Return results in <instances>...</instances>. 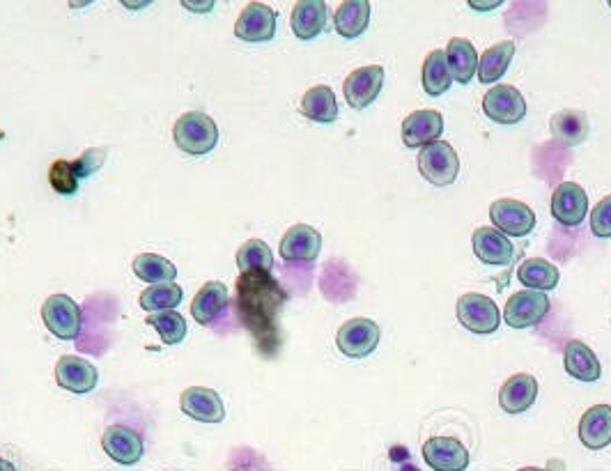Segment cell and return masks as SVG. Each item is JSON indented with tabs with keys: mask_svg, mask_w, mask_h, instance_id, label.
Here are the masks:
<instances>
[{
	"mask_svg": "<svg viewBox=\"0 0 611 471\" xmlns=\"http://www.w3.org/2000/svg\"><path fill=\"white\" fill-rule=\"evenodd\" d=\"M421 453L432 471H464L469 467V449L455 437H430Z\"/></svg>",
	"mask_w": 611,
	"mask_h": 471,
	"instance_id": "30bf717a",
	"label": "cell"
},
{
	"mask_svg": "<svg viewBox=\"0 0 611 471\" xmlns=\"http://www.w3.org/2000/svg\"><path fill=\"white\" fill-rule=\"evenodd\" d=\"M446 60L451 76L458 83H462V86H467L478 72V53L467 37H453V40L448 42Z\"/></svg>",
	"mask_w": 611,
	"mask_h": 471,
	"instance_id": "484cf974",
	"label": "cell"
},
{
	"mask_svg": "<svg viewBox=\"0 0 611 471\" xmlns=\"http://www.w3.org/2000/svg\"><path fill=\"white\" fill-rule=\"evenodd\" d=\"M150 327L157 329L164 345H180L187 338V320L177 311H161L152 313L148 318Z\"/></svg>",
	"mask_w": 611,
	"mask_h": 471,
	"instance_id": "e575fe53",
	"label": "cell"
},
{
	"mask_svg": "<svg viewBox=\"0 0 611 471\" xmlns=\"http://www.w3.org/2000/svg\"><path fill=\"white\" fill-rule=\"evenodd\" d=\"M538 398V380L533 375H513L499 391V405L506 414L517 416L533 407Z\"/></svg>",
	"mask_w": 611,
	"mask_h": 471,
	"instance_id": "44dd1931",
	"label": "cell"
},
{
	"mask_svg": "<svg viewBox=\"0 0 611 471\" xmlns=\"http://www.w3.org/2000/svg\"><path fill=\"white\" fill-rule=\"evenodd\" d=\"M290 26L299 40H315L327 26V5L322 0H301L292 10Z\"/></svg>",
	"mask_w": 611,
	"mask_h": 471,
	"instance_id": "7402d4cb",
	"label": "cell"
},
{
	"mask_svg": "<svg viewBox=\"0 0 611 471\" xmlns=\"http://www.w3.org/2000/svg\"><path fill=\"white\" fill-rule=\"evenodd\" d=\"M554 141L563 148H577L589 138V118L582 111H561L549 120Z\"/></svg>",
	"mask_w": 611,
	"mask_h": 471,
	"instance_id": "603a6c76",
	"label": "cell"
},
{
	"mask_svg": "<svg viewBox=\"0 0 611 471\" xmlns=\"http://www.w3.org/2000/svg\"><path fill=\"white\" fill-rule=\"evenodd\" d=\"M285 292L272 272L253 269L237 279V313L251 331L262 354H274L278 347V313L285 304Z\"/></svg>",
	"mask_w": 611,
	"mask_h": 471,
	"instance_id": "6da1fadb",
	"label": "cell"
},
{
	"mask_svg": "<svg viewBox=\"0 0 611 471\" xmlns=\"http://www.w3.org/2000/svg\"><path fill=\"white\" fill-rule=\"evenodd\" d=\"M134 274L138 279L152 285L159 283H175L177 269L170 260L157 256V253H141L134 258Z\"/></svg>",
	"mask_w": 611,
	"mask_h": 471,
	"instance_id": "1f68e13d",
	"label": "cell"
},
{
	"mask_svg": "<svg viewBox=\"0 0 611 471\" xmlns=\"http://www.w3.org/2000/svg\"><path fill=\"white\" fill-rule=\"evenodd\" d=\"M549 311V297L545 292L536 290H522L515 292L513 297L506 301L504 320L508 327L513 329H529L545 318Z\"/></svg>",
	"mask_w": 611,
	"mask_h": 471,
	"instance_id": "9c48e42d",
	"label": "cell"
},
{
	"mask_svg": "<svg viewBox=\"0 0 611 471\" xmlns=\"http://www.w3.org/2000/svg\"><path fill=\"white\" fill-rule=\"evenodd\" d=\"M589 214V196L577 182H563L552 193V216L561 226L575 228Z\"/></svg>",
	"mask_w": 611,
	"mask_h": 471,
	"instance_id": "7c38bea8",
	"label": "cell"
},
{
	"mask_svg": "<svg viewBox=\"0 0 611 471\" xmlns=\"http://www.w3.org/2000/svg\"><path fill=\"white\" fill-rule=\"evenodd\" d=\"M520 471H547V469H540V467H524Z\"/></svg>",
	"mask_w": 611,
	"mask_h": 471,
	"instance_id": "b9f144b4",
	"label": "cell"
},
{
	"mask_svg": "<svg viewBox=\"0 0 611 471\" xmlns=\"http://www.w3.org/2000/svg\"><path fill=\"white\" fill-rule=\"evenodd\" d=\"M278 251L288 262H313L322 251V235L313 226L297 223L283 235Z\"/></svg>",
	"mask_w": 611,
	"mask_h": 471,
	"instance_id": "ac0fdd59",
	"label": "cell"
},
{
	"mask_svg": "<svg viewBox=\"0 0 611 471\" xmlns=\"http://www.w3.org/2000/svg\"><path fill=\"white\" fill-rule=\"evenodd\" d=\"M483 113L497 125H515L527 115V102L513 86H492L483 97Z\"/></svg>",
	"mask_w": 611,
	"mask_h": 471,
	"instance_id": "ba28073f",
	"label": "cell"
},
{
	"mask_svg": "<svg viewBox=\"0 0 611 471\" xmlns=\"http://www.w3.org/2000/svg\"><path fill=\"white\" fill-rule=\"evenodd\" d=\"M237 267L242 272H253V269H265L272 272L274 269V253L262 239H249L239 246L237 251Z\"/></svg>",
	"mask_w": 611,
	"mask_h": 471,
	"instance_id": "836d02e7",
	"label": "cell"
},
{
	"mask_svg": "<svg viewBox=\"0 0 611 471\" xmlns=\"http://www.w3.org/2000/svg\"><path fill=\"white\" fill-rule=\"evenodd\" d=\"M42 320L60 341H76L81 334V306L69 295H51L46 299Z\"/></svg>",
	"mask_w": 611,
	"mask_h": 471,
	"instance_id": "277c9868",
	"label": "cell"
},
{
	"mask_svg": "<svg viewBox=\"0 0 611 471\" xmlns=\"http://www.w3.org/2000/svg\"><path fill=\"white\" fill-rule=\"evenodd\" d=\"M579 442L591 451H602L611 444V405H595L579 419Z\"/></svg>",
	"mask_w": 611,
	"mask_h": 471,
	"instance_id": "ffe728a7",
	"label": "cell"
},
{
	"mask_svg": "<svg viewBox=\"0 0 611 471\" xmlns=\"http://www.w3.org/2000/svg\"><path fill=\"white\" fill-rule=\"evenodd\" d=\"M104 453L118 465H136L145 453V442L134 428L108 426L102 435Z\"/></svg>",
	"mask_w": 611,
	"mask_h": 471,
	"instance_id": "4fadbf2b",
	"label": "cell"
},
{
	"mask_svg": "<svg viewBox=\"0 0 611 471\" xmlns=\"http://www.w3.org/2000/svg\"><path fill=\"white\" fill-rule=\"evenodd\" d=\"M370 23V3L366 0H347L340 3L334 14V26L336 33L345 40H354V37L363 35V30Z\"/></svg>",
	"mask_w": 611,
	"mask_h": 471,
	"instance_id": "4316f807",
	"label": "cell"
},
{
	"mask_svg": "<svg viewBox=\"0 0 611 471\" xmlns=\"http://www.w3.org/2000/svg\"><path fill=\"white\" fill-rule=\"evenodd\" d=\"M228 306V288L221 281H207L203 288L198 290V295L193 297L191 304V315L198 324H212L223 308Z\"/></svg>",
	"mask_w": 611,
	"mask_h": 471,
	"instance_id": "cb8c5ba5",
	"label": "cell"
},
{
	"mask_svg": "<svg viewBox=\"0 0 611 471\" xmlns=\"http://www.w3.org/2000/svg\"><path fill=\"white\" fill-rule=\"evenodd\" d=\"M79 173H76L74 161L60 159L56 164H51L49 168V182L51 187L56 189L60 196H74L79 191Z\"/></svg>",
	"mask_w": 611,
	"mask_h": 471,
	"instance_id": "d590c367",
	"label": "cell"
},
{
	"mask_svg": "<svg viewBox=\"0 0 611 471\" xmlns=\"http://www.w3.org/2000/svg\"><path fill=\"white\" fill-rule=\"evenodd\" d=\"M56 382L58 386H63V389L76 393V396H83V393H90L95 389L99 382V373L88 359L76 357V354H65L56 364Z\"/></svg>",
	"mask_w": 611,
	"mask_h": 471,
	"instance_id": "e0dca14e",
	"label": "cell"
},
{
	"mask_svg": "<svg viewBox=\"0 0 611 471\" xmlns=\"http://www.w3.org/2000/svg\"><path fill=\"white\" fill-rule=\"evenodd\" d=\"M591 233L595 237H611V196H605L591 212Z\"/></svg>",
	"mask_w": 611,
	"mask_h": 471,
	"instance_id": "8d00e7d4",
	"label": "cell"
},
{
	"mask_svg": "<svg viewBox=\"0 0 611 471\" xmlns=\"http://www.w3.org/2000/svg\"><path fill=\"white\" fill-rule=\"evenodd\" d=\"M458 320L471 334H494L501 324V311L490 297L467 292L458 299Z\"/></svg>",
	"mask_w": 611,
	"mask_h": 471,
	"instance_id": "8992f818",
	"label": "cell"
},
{
	"mask_svg": "<svg viewBox=\"0 0 611 471\" xmlns=\"http://www.w3.org/2000/svg\"><path fill=\"white\" fill-rule=\"evenodd\" d=\"M444 134V115L439 111H414L402 122V143L407 148H425V145L439 141Z\"/></svg>",
	"mask_w": 611,
	"mask_h": 471,
	"instance_id": "9a60e30c",
	"label": "cell"
},
{
	"mask_svg": "<svg viewBox=\"0 0 611 471\" xmlns=\"http://www.w3.org/2000/svg\"><path fill=\"white\" fill-rule=\"evenodd\" d=\"M0 471H17V467L12 465L10 460H5V458H0Z\"/></svg>",
	"mask_w": 611,
	"mask_h": 471,
	"instance_id": "60d3db41",
	"label": "cell"
},
{
	"mask_svg": "<svg viewBox=\"0 0 611 471\" xmlns=\"http://www.w3.org/2000/svg\"><path fill=\"white\" fill-rule=\"evenodd\" d=\"M490 219L494 228L506 237H527L536 228V214L531 207L513 198L494 200L490 205Z\"/></svg>",
	"mask_w": 611,
	"mask_h": 471,
	"instance_id": "52a82bcc",
	"label": "cell"
},
{
	"mask_svg": "<svg viewBox=\"0 0 611 471\" xmlns=\"http://www.w3.org/2000/svg\"><path fill=\"white\" fill-rule=\"evenodd\" d=\"M278 14L272 7L262 3H251L244 7L235 23V35L242 42H269L276 35Z\"/></svg>",
	"mask_w": 611,
	"mask_h": 471,
	"instance_id": "5bb4252c",
	"label": "cell"
},
{
	"mask_svg": "<svg viewBox=\"0 0 611 471\" xmlns=\"http://www.w3.org/2000/svg\"><path fill=\"white\" fill-rule=\"evenodd\" d=\"M184 7H187V10H198V12H210L212 7H214V3H182Z\"/></svg>",
	"mask_w": 611,
	"mask_h": 471,
	"instance_id": "f35d334b",
	"label": "cell"
},
{
	"mask_svg": "<svg viewBox=\"0 0 611 471\" xmlns=\"http://www.w3.org/2000/svg\"><path fill=\"white\" fill-rule=\"evenodd\" d=\"M173 138L182 152L191 154V157H203V154H210L216 148V143H219V127H216L210 115L189 111L175 122Z\"/></svg>",
	"mask_w": 611,
	"mask_h": 471,
	"instance_id": "7a4b0ae2",
	"label": "cell"
},
{
	"mask_svg": "<svg viewBox=\"0 0 611 471\" xmlns=\"http://www.w3.org/2000/svg\"><path fill=\"white\" fill-rule=\"evenodd\" d=\"M609 7H611V0H609Z\"/></svg>",
	"mask_w": 611,
	"mask_h": 471,
	"instance_id": "7bdbcfd3",
	"label": "cell"
},
{
	"mask_svg": "<svg viewBox=\"0 0 611 471\" xmlns=\"http://www.w3.org/2000/svg\"><path fill=\"white\" fill-rule=\"evenodd\" d=\"M469 5L474 7V10H497L501 3H476V0H471Z\"/></svg>",
	"mask_w": 611,
	"mask_h": 471,
	"instance_id": "ab89813d",
	"label": "cell"
},
{
	"mask_svg": "<svg viewBox=\"0 0 611 471\" xmlns=\"http://www.w3.org/2000/svg\"><path fill=\"white\" fill-rule=\"evenodd\" d=\"M104 157H106V150L97 148V150H85L79 159L74 161L76 166V173H79V177H88L92 173H97L99 168L104 166Z\"/></svg>",
	"mask_w": 611,
	"mask_h": 471,
	"instance_id": "74e56055",
	"label": "cell"
},
{
	"mask_svg": "<svg viewBox=\"0 0 611 471\" xmlns=\"http://www.w3.org/2000/svg\"><path fill=\"white\" fill-rule=\"evenodd\" d=\"M184 292L177 283H159L152 288H145L141 295V308L145 313L175 311V306L182 304Z\"/></svg>",
	"mask_w": 611,
	"mask_h": 471,
	"instance_id": "d6a6232c",
	"label": "cell"
},
{
	"mask_svg": "<svg viewBox=\"0 0 611 471\" xmlns=\"http://www.w3.org/2000/svg\"><path fill=\"white\" fill-rule=\"evenodd\" d=\"M382 86H384V67L368 65L354 69V72L347 76L343 83V92L347 104L357 108V111H363V108L375 102L377 95L382 92Z\"/></svg>",
	"mask_w": 611,
	"mask_h": 471,
	"instance_id": "8fae6325",
	"label": "cell"
},
{
	"mask_svg": "<svg viewBox=\"0 0 611 471\" xmlns=\"http://www.w3.org/2000/svg\"><path fill=\"white\" fill-rule=\"evenodd\" d=\"M515 56V42H499L487 49L481 58H478V79L483 86H492V83L501 81V76L508 72L510 60Z\"/></svg>",
	"mask_w": 611,
	"mask_h": 471,
	"instance_id": "f1b7e54d",
	"label": "cell"
},
{
	"mask_svg": "<svg viewBox=\"0 0 611 471\" xmlns=\"http://www.w3.org/2000/svg\"><path fill=\"white\" fill-rule=\"evenodd\" d=\"M517 279H520L524 288L536 290V292H547V290H554L556 285H559L561 274L549 260L529 258L522 262L520 269H517Z\"/></svg>",
	"mask_w": 611,
	"mask_h": 471,
	"instance_id": "f546056e",
	"label": "cell"
},
{
	"mask_svg": "<svg viewBox=\"0 0 611 471\" xmlns=\"http://www.w3.org/2000/svg\"><path fill=\"white\" fill-rule=\"evenodd\" d=\"M180 407L189 419L200 423H221L226 419V407H223L221 396L212 389H205V386H189L187 391H182Z\"/></svg>",
	"mask_w": 611,
	"mask_h": 471,
	"instance_id": "2e32d148",
	"label": "cell"
},
{
	"mask_svg": "<svg viewBox=\"0 0 611 471\" xmlns=\"http://www.w3.org/2000/svg\"><path fill=\"white\" fill-rule=\"evenodd\" d=\"M471 244H474L476 258L483 262V265L490 267H504L510 265L515 258V246L510 239L499 233L497 228H478L474 237H471Z\"/></svg>",
	"mask_w": 611,
	"mask_h": 471,
	"instance_id": "d6986e66",
	"label": "cell"
},
{
	"mask_svg": "<svg viewBox=\"0 0 611 471\" xmlns=\"http://www.w3.org/2000/svg\"><path fill=\"white\" fill-rule=\"evenodd\" d=\"M419 171L435 187H448L458 180L460 159L451 143L435 141L419 152Z\"/></svg>",
	"mask_w": 611,
	"mask_h": 471,
	"instance_id": "3957f363",
	"label": "cell"
},
{
	"mask_svg": "<svg viewBox=\"0 0 611 471\" xmlns=\"http://www.w3.org/2000/svg\"><path fill=\"white\" fill-rule=\"evenodd\" d=\"M451 69H448L446 51L437 49L428 53L423 63V90L428 92L430 97H442L444 92L451 88Z\"/></svg>",
	"mask_w": 611,
	"mask_h": 471,
	"instance_id": "4dcf8cb0",
	"label": "cell"
},
{
	"mask_svg": "<svg viewBox=\"0 0 611 471\" xmlns=\"http://www.w3.org/2000/svg\"><path fill=\"white\" fill-rule=\"evenodd\" d=\"M563 364L570 377L579 382H595L600 380V361L589 345L582 341H570L563 350Z\"/></svg>",
	"mask_w": 611,
	"mask_h": 471,
	"instance_id": "d4e9b609",
	"label": "cell"
},
{
	"mask_svg": "<svg viewBox=\"0 0 611 471\" xmlns=\"http://www.w3.org/2000/svg\"><path fill=\"white\" fill-rule=\"evenodd\" d=\"M338 350L350 359H366L380 345V327L375 320L354 318L347 320L336 334Z\"/></svg>",
	"mask_w": 611,
	"mask_h": 471,
	"instance_id": "5b68a950",
	"label": "cell"
},
{
	"mask_svg": "<svg viewBox=\"0 0 611 471\" xmlns=\"http://www.w3.org/2000/svg\"><path fill=\"white\" fill-rule=\"evenodd\" d=\"M301 113L304 118L320 122V125H331L338 118V102L334 90L329 86H315L301 99Z\"/></svg>",
	"mask_w": 611,
	"mask_h": 471,
	"instance_id": "83f0119b",
	"label": "cell"
}]
</instances>
